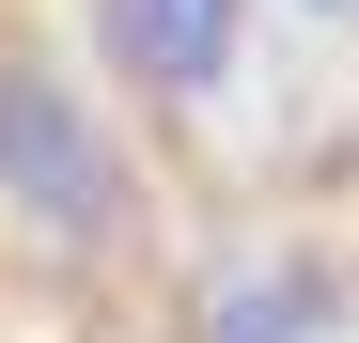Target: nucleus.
<instances>
[{"label": "nucleus", "mask_w": 359, "mask_h": 343, "mask_svg": "<svg viewBox=\"0 0 359 343\" xmlns=\"http://www.w3.org/2000/svg\"><path fill=\"white\" fill-rule=\"evenodd\" d=\"M234 16L250 0H94V47H109V78H141V94H219L234 78Z\"/></svg>", "instance_id": "obj_2"}, {"label": "nucleus", "mask_w": 359, "mask_h": 343, "mask_svg": "<svg viewBox=\"0 0 359 343\" xmlns=\"http://www.w3.org/2000/svg\"><path fill=\"white\" fill-rule=\"evenodd\" d=\"M0 203L32 234H79V250L126 234V141L79 109V78L47 47H0Z\"/></svg>", "instance_id": "obj_1"}, {"label": "nucleus", "mask_w": 359, "mask_h": 343, "mask_svg": "<svg viewBox=\"0 0 359 343\" xmlns=\"http://www.w3.org/2000/svg\"><path fill=\"white\" fill-rule=\"evenodd\" d=\"M313 16H359V0H313Z\"/></svg>", "instance_id": "obj_4"}, {"label": "nucleus", "mask_w": 359, "mask_h": 343, "mask_svg": "<svg viewBox=\"0 0 359 343\" xmlns=\"http://www.w3.org/2000/svg\"><path fill=\"white\" fill-rule=\"evenodd\" d=\"M313 328H328V281H313V265H266V281H234V297H219L203 343H313Z\"/></svg>", "instance_id": "obj_3"}]
</instances>
